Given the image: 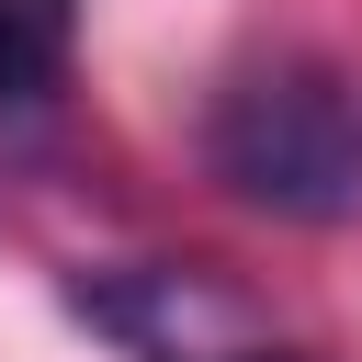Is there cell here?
Masks as SVG:
<instances>
[{
	"label": "cell",
	"mask_w": 362,
	"mask_h": 362,
	"mask_svg": "<svg viewBox=\"0 0 362 362\" xmlns=\"http://www.w3.org/2000/svg\"><path fill=\"white\" fill-rule=\"evenodd\" d=\"M204 170L283 226L362 215V90L328 57H249L204 102Z\"/></svg>",
	"instance_id": "obj_1"
},
{
	"label": "cell",
	"mask_w": 362,
	"mask_h": 362,
	"mask_svg": "<svg viewBox=\"0 0 362 362\" xmlns=\"http://www.w3.org/2000/svg\"><path fill=\"white\" fill-rule=\"evenodd\" d=\"M68 305H79L113 351H136V362H249V328H260V305H249L238 283L192 272V260L90 272V283H68Z\"/></svg>",
	"instance_id": "obj_2"
},
{
	"label": "cell",
	"mask_w": 362,
	"mask_h": 362,
	"mask_svg": "<svg viewBox=\"0 0 362 362\" xmlns=\"http://www.w3.org/2000/svg\"><path fill=\"white\" fill-rule=\"evenodd\" d=\"M68 23L79 0H0V113H34L68 79Z\"/></svg>",
	"instance_id": "obj_3"
},
{
	"label": "cell",
	"mask_w": 362,
	"mask_h": 362,
	"mask_svg": "<svg viewBox=\"0 0 362 362\" xmlns=\"http://www.w3.org/2000/svg\"><path fill=\"white\" fill-rule=\"evenodd\" d=\"M249 362H317V351H249Z\"/></svg>",
	"instance_id": "obj_4"
}]
</instances>
